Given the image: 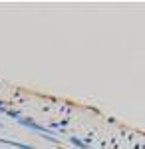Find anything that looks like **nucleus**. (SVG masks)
Here are the masks:
<instances>
[{
  "label": "nucleus",
  "mask_w": 145,
  "mask_h": 149,
  "mask_svg": "<svg viewBox=\"0 0 145 149\" xmlns=\"http://www.w3.org/2000/svg\"><path fill=\"white\" fill-rule=\"evenodd\" d=\"M18 123L24 127H28V129H34V131H38V133H44L46 139H50V141H56V137L54 135H50V131L46 129V127L38 125V123H34V121H30V119H18Z\"/></svg>",
  "instance_id": "obj_1"
},
{
  "label": "nucleus",
  "mask_w": 145,
  "mask_h": 149,
  "mask_svg": "<svg viewBox=\"0 0 145 149\" xmlns=\"http://www.w3.org/2000/svg\"><path fill=\"white\" fill-rule=\"evenodd\" d=\"M0 143H6V145H12V147H18V149H34L26 143H18V141H10V139H0Z\"/></svg>",
  "instance_id": "obj_2"
},
{
  "label": "nucleus",
  "mask_w": 145,
  "mask_h": 149,
  "mask_svg": "<svg viewBox=\"0 0 145 149\" xmlns=\"http://www.w3.org/2000/svg\"><path fill=\"white\" fill-rule=\"evenodd\" d=\"M70 141H72L76 147H79V149H89L88 143H84V141H79V139H76V137H70Z\"/></svg>",
  "instance_id": "obj_3"
},
{
  "label": "nucleus",
  "mask_w": 145,
  "mask_h": 149,
  "mask_svg": "<svg viewBox=\"0 0 145 149\" xmlns=\"http://www.w3.org/2000/svg\"><path fill=\"white\" fill-rule=\"evenodd\" d=\"M0 113H6V109H4V107H2V105H0Z\"/></svg>",
  "instance_id": "obj_4"
}]
</instances>
